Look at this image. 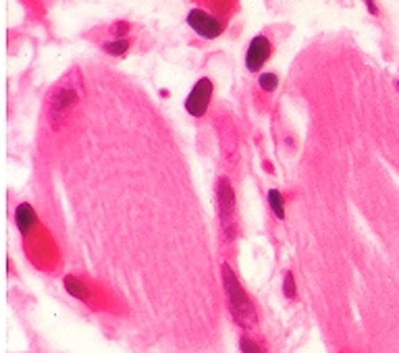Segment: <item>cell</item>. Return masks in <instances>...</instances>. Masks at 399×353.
<instances>
[{
    "label": "cell",
    "instance_id": "7c38bea8",
    "mask_svg": "<svg viewBox=\"0 0 399 353\" xmlns=\"http://www.w3.org/2000/svg\"><path fill=\"white\" fill-rule=\"evenodd\" d=\"M258 85H260V89H264V92H275L277 85H279V77H277L275 73H264V75H260Z\"/></svg>",
    "mask_w": 399,
    "mask_h": 353
},
{
    "label": "cell",
    "instance_id": "6da1fadb",
    "mask_svg": "<svg viewBox=\"0 0 399 353\" xmlns=\"http://www.w3.org/2000/svg\"><path fill=\"white\" fill-rule=\"evenodd\" d=\"M15 223L19 233L25 239V250L31 258V262H35L40 268H52L56 262V254H54V243L50 239V235L46 233V229L37 223V216L33 212V208L29 204H19L15 208Z\"/></svg>",
    "mask_w": 399,
    "mask_h": 353
},
{
    "label": "cell",
    "instance_id": "2e32d148",
    "mask_svg": "<svg viewBox=\"0 0 399 353\" xmlns=\"http://www.w3.org/2000/svg\"><path fill=\"white\" fill-rule=\"evenodd\" d=\"M396 85H398V89H399V81H396Z\"/></svg>",
    "mask_w": 399,
    "mask_h": 353
},
{
    "label": "cell",
    "instance_id": "ba28073f",
    "mask_svg": "<svg viewBox=\"0 0 399 353\" xmlns=\"http://www.w3.org/2000/svg\"><path fill=\"white\" fill-rule=\"evenodd\" d=\"M65 289H67V293H71L73 298H77V300H81V302H90L92 300V293H90V289H87V285L83 283V281H79V279H75V277H65Z\"/></svg>",
    "mask_w": 399,
    "mask_h": 353
},
{
    "label": "cell",
    "instance_id": "5b68a950",
    "mask_svg": "<svg viewBox=\"0 0 399 353\" xmlns=\"http://www.w3.org/2000/svg\"><path fill=\"white\" fill-rule=\"evenodd\" d=\"M212 92H214V85L208 77H200L194 85V89L189 92L187 100H185V110L192 114V117H204L208 106H210V100H212Z\"/></svg>",
    "mask_w": 399,
    "mask_h": 353
},
{
    "label": "cell",
    "instance_id": "9c48e42d",
    "mask_svg": "<svg viewBox=\"0 0 399 353\" xmlns=\"http://www.w3.org/2000/svg\"><path fill=\"white\" fill-rule=\"evenodd\" d=\"M129 40L127 37H117V40H112V42H106V44H102V50L106 52V54H110V56H123L127 50H129Z\"/></svg>",
    "mask_w": 399,
    "mask_h": 353
},
{
    "label": "cell",
    "instance_id": "7a4b0ae2",
    "mask_svg": "<svg viewBox=\"0 0 399 353\" xmlns=\"http://www.w3.org/2000/svg\"><path fill=\"white\" fill-rule=\"evenodd\" d=\"M221 273H223V285H225V295H227V302H229V310H231V316H233V322L239 327V329H246V331H254L258 327V312H256V306L254 302L250 300V295L244 291L235 270L223 262L221 266Z\"/></svg>",
    "mask_w": 399,
    "mask_h": 353
},
{
    "label": "cell",
    "instance_id": "5bb4252c",
    "mask_svg": "<svg viewBox=\"0 0 399 353\" xmlns=\"http://www.w3.org/2000/svg\"><path fill=\"white\" fill-rule=\"evenodd\" d=\"M110 31H112L114 35L127 33V31H129V23H125V21H119V23H114V25L110 27Z\"/></svg>",
    "mask_w": 399,
    "mask_h": 353
},
{
    "label": "cell",
    "instance_id": "8fae6325",
    "mask_svg": "<svg viewBox=\"0 0 399 353\" xmlns=\"http://www.w3.org/2000/svg\"><path fill=\"white\" fill-rule=\"evenodd\" d=\"M239 350H241V353H266L262 343L258 339H254L252 335H241L239 337Z\"/></svg>",
    "mask_w": 399,
    "mask_h": 353
},
{
    "label": "cell",
    "instance_id": "277c9868",
    "mask_svg": "<svg viewBox=\"0 0 399 353\" xmlns=\"http://www.w3.org/2000/svg\"><path fill=\"white\" fill-rule=\"evenodd\" d=\"M187 25H189L200 37H204V40H214V37H219V35L225 31V27H227L225 21H221V19L208 15V12L202 10L200 6H194V8L187 12Z\"/></svg>",
    "mask_w": 399,
    "mask_h": 353
},
{
    "label": "cell",
    "instance_id": "8992f818",
    "mask_svg": "<svg viewBox=\"0 0 399 353\" xmlns=\"http://www.w3.org/2000/svg\"><path fill=\"white\" fill-rule=\"evenodd\" d=\"M271 54H273V42H271V37L264 35V33L256 35V37L250 42L248 50H246V69H248V71H254V73L260 71V69L266 64V60L271 58Z\"/></svg>",
    "mask_w": 399,
    "mask_h": 353
},
{
    "label": "cell",
    "instance_id": "30bf717a",
    "mask_svg": "<svg viewBox=\"0 0 399 353\" xmlns=\"http://www.w3.org/2000/svg\"><path fill=\"white\" fill-rule=\"evenodd\" d=\"M269 204H271L275 216H277L279 221H283V218H285V202H283V193H281L279 189H271V191H269Z\"/></svg>",
    "mask_w": 399,
    "mask_h": 353
},
{
    "label": "cell",
    "instance_id": "52a82bcc",
    "mask_svg": "<svg viewBox=\"0 0 399 353\" xmlns=\"http://www.w3.org/2000/svg\"><path fill=\"white\" fill-rule=\"evenodd\" d=\"M202 10H206L208 15L225 21L229 25V21L233 19V15L237 12V6H239V0H196Z\"/></svg>",
    "mask_w": 399,
    "mask_h": 353
},
{
    "label": "cell",
    "instance_id": "9a60e30c",
    "mask_svg": "<svg viewBox=\"0 0 399 353\" xmlns=\"http://www.w3.org/2000/svg\"><path fill=\"white\" fill-rule=\"evenodd\" d=\"M364 2H366V6H368L371 15H379V6H377V2H375V0H364Z\"/></svg>",
    "mask_w": 399,
    "mask_h": 353
},
{
    "label": "cell",
    "instance_id": "4fadbf2b",
    "mask_svg": "<svg viewBox=\"0 0 399 353\" xmlns=\"http://www.w3.org/2000/svg\"><path fill=\"white\" fill-rule=\"evenodd\" d=\"M283 293H285V298H289V300L296 298L298 287H296V277H294V273H287V275H285V279H283Z\"/></svg>",
    "mask_w": 399,
    "mask_h": 353
},
{
    "label": "cell",
    "instance_id": "3957f363",
    "mask_svg": "<svg viewBox=\"0 0 399 353\" xmlns=\"http://www.w3.org/2000/svg\"><path fill=\"white\" fill-rule=\"evenodd\" d=\"M217 198H219V216L223 223V231L227 239L233 241L235 239V193L227 177H221L217 187Z\"/></svg>",
    "mask_w": 399,
    "mask_h": 353
}]
</instances>
